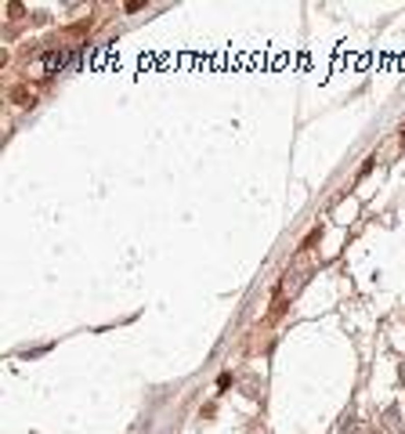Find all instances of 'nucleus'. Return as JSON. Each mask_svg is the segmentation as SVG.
I'll use <instances>...</instances> for the list:
<instances>
[{
    "mask_svg": "<svg viewBox=\"0 0 405 434\" xmlns=\"http://www.w3.org/2000/svg\"><path fill=\"white\" fill-rule=\"evenodd\" d=\"M72 62H76V51H72V47L55 44L47 55H40V58L29 65V84H33V76H51V72H58V69H65V65H72Z\"/></svg>",
    "mask_w": 405,
    "mask_h": 434,
    "instance_id": "obj_1",
    "label": "nucleus"
},
{
    "mask_svg": "<svg viewBox=\"0 0 405 434\" xmlns=\"http://www.w3.org/2000/svg\"><path fill=\"white\" fill-rule=\"evenodd\" d=\"M8 98H11L18 109H29V105H36V87H33V84H15V87L8 91Z\"/></svg>",
    "mask_w": 405,
    "mask_h": 434,
    "instance_id": "obj_2",
    "label": "nucleus"
},
{
    "mask_svg": "<svg viewBox=\"0 0 405 434\" xmlns=\"http://www.w3.org/2000/svg\"><path fill=\"white\" fill-rule=\"evenodd\" d=\"M282 311H286V297H282V290H275V297H271V319H279Z\"/></svg>",
    "mask_w": 405,
    "mask_h": 434,
    "instance_id": "obj_3",
    "label": "nucleus"
},
{
    "mask_svg": "<svg viewBox=\"0 0 405 434\" xmlns=\"http://www.w3.org/2000/svg\"><path fill=\"white\" fill-rule=\"evenodd\" d=\"M318 239H322V224H318V228H311V235L300 243V250H304V253H308V250H315V243H318Z\"/></svg>",
    "mask_w": 405,
    "mask_h": 434,
    "instance_id": "obj_4",
    "label": "nucleus"
},
{
    "mask_svg": "<svg viewBox=\"0 0 405 434\" xmlns=\"http://www.w3.org/2000/svg\"><path fill=\"white\" fill-rule=\"evenodd\" d=\"M401 138H405V127H401Z\"/></svg>",
    "mask_w": 405,
    "mask_h": 434,
    "instance_id": "obj_5",
    "label": "nucleus"
}]
</instances>
